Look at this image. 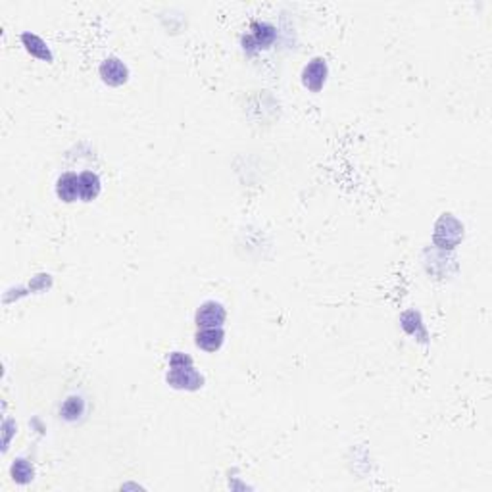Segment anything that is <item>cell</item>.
I'll list each match as a JSON object with an SVG mask.
<instances>
[{"mask_svg": "<svg viewBox=\"0 0 492 492\" xmlns=\"http://www.w3.org/2000/svg\"><path fill=\"white\" fill-rule=\"evenodd\" d=\"M225 340V332L221 331V327H208V329H200L194 335V342L200 350L204 352H216L220 350L221 345Z\"/></svg>", "mask_w": 492, "mask_h": 492, "instance_id": "cell-7", "label": "cell"}, {"mask_svg": "<svg viewBox=\"0 0 492 492\" xmlns=\"http://www.w3.org/2000/svg\"><path fill=\"white\" fill-rule=\"evenodd\" d=\"M227 318L225 308L221 306L220 302H204L202 306L199 308V312L194 315V321L200 329H208V327H221L223 321Z\"/></svg>", "mask_w": 492, "mask_h": 492, "instance_id": "cell-5", "label": "cell"}, {"mask_svg": "<svg viewBox=\"0 0 492 492\" xmlns=\"http://www.w3.org/2000/svg\"><path fill=\"white\" fill-rule=\"evenodd\" d=\"M102 183L100 177L93 172H83L79 175V199L85 202H91L100 194Z\"/></svg>", "mask_w": 492, "mask_h": 492, "instance_id": "cell-10", "label": "cell"}, {"mask_svg": "<svg viewBox=\"0 0 492 492\" xmlns=\"http://www.w3.org/2000/svg\"><path fill=\"white\" fill-rule=\"evenodd\" d=\"M327 74H329V69H327L325 58H313L302 72V83H304L308 91L320 93L323 85H325Z\"/></svg>", "mask_w": 492, "mask_h": 492, "instance_id": "cell-4", "label": "cell"}, {"mask_svg": "<svg viewBox=\"0 0 492 492\" xmlns=\"http://www.w3.org/2000/svg\"><path fill=\"white\" fill-rule=\"evenodd\" d=\"M85 412V402L79 396H69V398L64 402V406L60 410V415L66 421H75L77 418H81Z\"/></svg>", "mask_w": 492, "mask_h": 492, "instance_id": "cell-11", "label": "cell"}, {"mask_svg": "<svg viewBox=\"0 0 492 492\" xmlns=\"http://www.w3.org/2000/svg\"><path fill=\"white\" fill-rule=\"evenodd\" d=\"M100 77L110 86L123 85L129 77V69L120 58H106L100 66Z\"/></svg>", "mask_w": 492, "mask_h": 492, "instance_id": "cell-6", "label": "cell"}, {"mask_svg": "<svg viewBox=\"0 0 492 492\" xmlns=\"http://www.w3.org/2000/svg\"><path fill=\"white\" fill-rule=\"evenodd\" d=\"M464 237V227L452 216H442L435 227V242L440 248H454Z\"/></svg>", "mask_w": 492, "mask_h": 492, "instance_id": "cell-3", "label": "cell"}, {"mask_svg": "<svg viewBox=\"0 0 492 492\" xmlns=\"http://www.w3.org/2000/svg\"><path fill=\"white\" fill-rule=\"evenodd\" d=\"M56 196L62 202H75L79 196V175L72 172L62 173L56 181Z\"/></svg>", "mask_w": 492, "mask_h": 492, "instance_id": "cell-8", "label": "cell"}, {"mask_svg": "<svg viewBox=\"0 0 492 492\" xmlns=\"http://www.w3.org/2000/svg\"><path fill=\"white\" fill-rule=\"evenodd\" d=\"M167 383L177 391H199L204 385V377L194 369L193 364L186 366H172L167 373Z\"/></svg>", "mask_w": 492, "mask_h": 492, "instance_id": "cell-2", "label": "cell"}, {"mask_svg": "<svg viewBox=\"0 0 492 492\" xmlns=\"http://www.w3.org/2000/svg\"><path fill=\"white\" fill-rule=\"evenodd\" d=\"M21 43H23V47H26L27 52L31 54V56H35V58H39V60H43V62H52L54 60L50 48H48V45L45 43V40L40 39L39 35L23 33L21 35Z\"/></svg>", "mask_w": 492, "mask_h": 492, "instance_id": "cell-9", "label": "cell"}, {"mask_svg": "<svg viewBox=\"0 0 492 492\" xmlns=\"http://www.w3.org/2000/svg\"><path fill=\"white\" fill-rule=\"evenodd\" d=\"M10 473H12V479L16 481V483H20V485H27L29 481L33 479V466L27 462V459H16L12 464V469H10Z\"/></svg>", "mask_w": 492, "mask_h": 492, "instance_id": "cell-12", "label": "cell"}, {"mask_svg": "<svg viewBox=\"0 0 492 492\" xmlns=\"http://www.w3.org/2000/svg\"><path fill=\"white\" fill-rule=\"evenodd\" d=\"M250 31L252 33L242 37V48L250 56L262 50V48L272 47L275 39H277V29L272 23H266V21H254L250 26Z\"/></svg>", "mask_w": 492, "mask_h": 492, "instance_id": "cell-1", "label": "cell"}]
</instances>
